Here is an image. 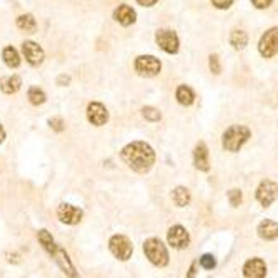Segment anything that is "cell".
I'll return each instance as SVG.
<instances>
[{"label": "cell", "mask_w": 278, "mask_h": 278, "mask_svg": "<svg viewBox=\"0 0 278 278\" xmlns=\"http://www.w3.org/2000/svg\"><path fill=\"white\" fill-rule=\"evenodd\" d=\"M122 160L137 173H147L155 163V152L145 142H132L120 153Z\"/></svg>", "instance_id": "cell-1"}, {"label": "cell", "mask_w": 278, "mask_h": 278, "mask_svg": "<svg viewBox=\"0 0 278 278\" xmlns=\"http://www.w3.org/2000/svg\"><path fill=\"white\" fill-rule=\"evenodd\" d=\"M250 128L245 125H231L225 130L223 133V149L226 152H238L243 147V144L250 138Z\"/></svg>", "instance_id": "cell-2"}, {"label": "cell", "mask_w": 278, "mask_h": 278, "mask_svg": "<svg viewBox=\"0 0 278 278\" xmlns=\"http://www.w3.org/2000/svg\"><path fill=\"white\" fill-rule=\"evenodd\" d=\"M144 252L147 255V258L155 265V266H167L168 265V252L165 245L158 240V238H149L144 243Z\"/></svg>", "instance_id": "cell-3"}, {"label": "cell", "mask_w": 278, "mask_h": 278, "mask_svg": "<svg viewBox=\"0 0 278 278\" xmlns=\"http://www.w3.org/2000/svg\"><path fill=\"white\" fill-rule=\"evenodd\" d=\"M135 70L142 77H155L162 70V64L157 57L153 55H140L135 60Z\"/></svg>", "instance_id": "cell-4"}, {"label": "cell", "mask_w": 278, "mask_h": 278, "mask_svg": "<svg viewBox=\"0 0 278 278\" xmlns=\"http://www.w3.org/2000/svg\"><path fill=\"white\" fill-rule=\"evenodd\" d=\"M109 247H110V252L115 255L118 260H122V262L128 260L133 253L132 242L123 235H113L109 242Z\"/></svg>", "instance_id": "cell-5"}, {"label": "cell", "mask_w": 278, "mask_h": 278, "mask_svg": "<svg viewBox=\"0 0 278 278\" xmlns=\"http://www.w3.org/2000/svg\"><path fill=\"white\" fill-rule=\"evenodd\" d=\"M258 50L265 59H271L278 52V27L270 28L263 33L262 38H260Z\"/></svg>", "instance_id": "cell-6"}, {"label": "cell", "mask_w": 278, "mask_h": 278, "mask_svg": "<svg viewBox=\"0 0 278 278\" xmlns=\"http://www.w3.org/2000/svg\"><path fill=\"white\" fill-rule=\"evenodd\" d=\"M155 40L158 43L163 52L167 54H177L178 52V37L173 30H167V28H162V30L157 32Z\"/></svg>", "instance_id": "cell-7"}, {"label": "cell", "mask_w": 278, "mask_h": 278, "mask_svg": "<svg viewBox=\"0 0 278 278\" xmlns=\"http://www.w3.org/2000/svg\"><path fill=\"white\" fill-rule=\"evenodd\" d=\"M57 217L65 225H77L82 222L83 212L78 207H73L70 203H62L57 208Z\"/></svg>", "instance_id": "cell-8"}, {"label": "cell", "mask_w": 278, "mask_h": 278, "mask_svg": "<svg viewBox=\"0 0 278 278\" xmlns=\"http://www.w3.org/2000/svg\"><path fill=\"white\" fill-rule=\"evenodd\" d=\"M278 197V185L271 180H263L257 189V200L263 207H270Z\"/></svg>", "instance_id": "cell-9"}, {"label": "cell", "mask_w": 278, "mask_h": 278, "mask_svg": "<svg viewBox=\"0 0 278 278\" xmlns=\"http://www.w3.org/2000/svg\"><path fill=\"white\" fill-rule=\"evenodd\" d=\"M22 52H24L25 60L33 67L40 65L45 59L43 49L37 42H32V40H27V42L22 43Z\"/></svg>", "instance_id": "cell-10"}, {"label": "cell", "mask_w": 278, "mask_h": 278, "mask_svg": "<svg viewBox=\"0 0 278 278\" xmlns=\"http://www.w3.org/2000/svg\"><path fill=\"white\" fill-rule=\"evenodd\" d=\"M168 243L177 250H181V248H187L190 245V235L181 225H175L168 230Z\"/></svg>", "instance_id": "cell-11"}, {"label": "cell", "mask_w": 278, "mask_h": 278, "mask_svg": "<svg viewBox=\"0 0 278 278\" xmlns=\"http://www.w3.org/2000/svg\"><path fill=\"white\" fill-rule=\"evenodd\" d=\"M87 118L92 125L102 127L109 120V112H107V109L100 102H92V104L87 107Z\"/></svg>", "instance_id": "cell-12"}, {"label": "cell", "mask_w": 278, "mask_h": 278, "mask_svg": "<svg viewBox=\"0 0 278 278\" xmlns=\"http://www.w3.org/2000/svg\"><path fill=\"white\" fill-rule=\"evenodd\" d=\"M50 257H54L55 263L60 266V270L64 271L65 275H69V276H77L78 275L77 271H75V266L72 265L69 255H67V252L64 250V248L57 247V250L52 255H50Z\"/></svg>", "instance_id": "cell-13"}, {"label": "cell", "mask_w": 278, "mask_h": 278, "mask_svg": "<svg viewBox=\"0 0 278 278\" xmlns=\"http://www.w3.org/2000/svg\"><path fill=\"white\" fill-rule=\"evenodd\" d=\"M243 275L248 278H263L266 275V265L262 258L248 260L243 266Z\"/></svg>", "instance_id": "cell-14"}, {"label": "cell", "mask_w": 278, "mask_h": 278, "mask_svg": "<svg viewBox=\"0 0 278 278\" xmlns=\"http://www.w3.org/2000/svg\"><path fill=\"white\" fill-rule=\"evenodd\" d=\"M113 19H115L120 25L128 27L137 20V14H135V10L130 7V5H118L115 9V12H113Z\"/></svg>", "instance_id": "cell-15"}, {"label": "cell", "mask_w": 278, "mask_h": 278, "mask_svg": "<svg viewBox=\"0 0 278 278\" xmlns=\"http://www.w3.org/2000/svg\"><path fill=\"white\" fill-rule=\"evenodd\" d=\"M194 163L198 170L202 172H208L210 170V162H208V149L203 142H198L194 152Z\"/></svg>", "instance_id": "cell-16"}, {"label": "cell", "mask_w": 278, "mask_h": 278, "mask_svg": "<svg viewBox=\"0 0 278 278\" xmlns=\"http://www.w3.org/2000/svg\"><path fill=\"white\" fill-rule=\"evenodd\" d=\"M258 235L263 240H275L278 238V223L273 220H263L258 225Z\"/></svg>", "instance_id": "cell-17"}, {"label": "cell", "mask_w": 278, "mask_h": 278, "mask_svg": "<svg viewBox=\"0 0 278 278\" xmlns=\"http://www.w3.org/2000/svg\"><path fill=\"white\" fill-rule=\"evenodd\" d=\"M20 87H22V78L19 75H9L0 80V88H2V92L7 95L17 94L20 90Z\"/></svg>", "instance_id": "cell-18"}, {"label": "cell", "mask_w": 278, "mask_h": 278, "mask_svg": "<svg viewBox=\"0 0 278 278\" xmlns=\"http://www.w3.org/2000/svg\"><path fill=\"white\" fill-rule=\"evenodd\" d=\"M175 97H177L180 105H192L194 104V100H195V94H194V90L189 87V85H180V87L177 88Z\"/></svg>", "instance_id": "cell-19"}, {"label": "cell", "mask_w": 278, "mask_h": 278, "mask_svg": "<svg viewBox=\"0 0 278 278\" xmlns=\"http://www.w3.org/2000/svg\"><path fill=\"white\" fill-rule=\"evenodd\" d=\"M2 59L9 69H17L20 65V55L14 47H5L2 52Z\"/></svg>", "instance_id": "cell-20"}, {"label": "cell", "mask_w": 278, "mask_h": 278, "mask_svg": "<svg viewBox=\"0 0 278 278\" xmlns=\"http://www.w3.org/2000/svg\"><path fill=\"white\" fill-rule=\"evenodd\" d=\"M37 237H38V242H40V245L43 247V250L47 252L49 255H52V253L57 250V247H59V245H57L55 240L52 238V235H50L49 231L45 230V228L38 231V235H37Z\"/></svg>", "instance_id": "cell-21"}, {"label": "cell", "mask_w": 278, "mask_h": 278, "mask_svg": "<svg viewBox=\"0 0 278 278\" xmlns=\"http://www.w3.org/2000/svg\"><path fill=\"white\" fill-rule=\"evenodd\" d=\"M17 27L20 28V30H25L28 33H33L37 30V22L33 19V15L30 14H24L20 15L19 19H17Z\"/></svg>", "instance_id": "cell-22"}, {"label": "cell", "mask_w": 278, "mask_h": 278, "mask_svg": "<svg viewBox=\"0 0 278 278\" xmlns=\"http://www.w3.org/2000/svg\"><path fill=\"white\" fill-rule=\"evenodd\" d=\"M172 198L175 202V205L177 207H187L190 203V192L185 189V187H177V189L173 190L172 194Z\"/></svg>", "instance_id": "cell-23"}, {"label": "cell", "mask_w": 278, "mask_h": 278, "mask_svg": "<svg viewBox=\"0 0 278 278\" xmlns=\"http://www.w3.org/2000/svg\"><path fill=\"white\" fill-rule=\"evenodd\" d=\"M230 43H231V47H234L235 50L245 49L247 43H248L247 32H243V30H234V32H231V35H230Z\"/></svg>", "instance_id": "cell-24"}, {"label": "cell", "mask_w": 278, "mask_h": 278, "mask_svg": "<svg viewBox=\"0 0 278 278\" xmlns=\"http://www.w3.org/2000/svg\"><path fill=\"white\" fill-rule=\"evenodd\" d=\"M28 100H30L32 105H42V104H45L47 97H45V92L42 88L32 87L30 90H28Z\"/></svg>", "instance_id": "cell-25"}, {"label": "cell", "mask_w": 278, "mask_h": 278, "mask_svg": "<svg viewBox=\"0 0 278 278\" xmlns=\"http://www.w3.org/2000/svg\"><path fill=\"white\" fill-rule=\"evenodd\" d=\"M142 115H144L149 122H158L162 118V113L157 109H153V107H145V109L142 110Z\"/></svg>", "instance_id": "cell-26"}, {"label": "cell", "mask_w": 278, "mask_h": 278, "mask_svg": "<svg viewBox=\"0 0 278 278\" xmlns=\"http://www.w3.org/2000/svg\"><path fill=\"white\" fill-rule=\"evenodd\" d=\"M228 200H230V203H231V207H238V205L242 203V200H243L242 192L237 190V189L230 190V192H228Z\"/></svg>", "instance_id": "cell-27"}, {"label": "cell", "mask_w": 278, "mask_h": 278, "mask_svg": "<svg viewBox=\"0 0 278 278\" xmlns=\"http://www.w3.org/2000/svg\"><path fill=\"white\" fill-rule=\"evenodd\" d=\"M200 265L203 266V268H207V270H212L215 268V265H217V262H215V257L213 255H202V258H200Z\"/></svg>", "instance_id": "cell-28"}, {"label": "cell", "mask_w": 278, "mask_h": 278, "mask_svg": "<svg viewBox=\"0 0 278 278\" xmlns=\"http://www.w3.org/2000/svg\"><path fill=\"white\" fill-rule=\"evenodd\" d=\"M208 64H210V70H212L215 75H218L220 70H222V67H220V60H218V57L217 55H210V60H208Z\"/></svg>", "instance_id": "cell-29"}, {"label": "cell", "mask_w": 278, "mask_h": 278, "mask_svg": "<svg viewBox=\"0 0 278 278\" xmlns=\"http://www.w3.org/2000/svg\"><path fill=\"white\" fill-rule=\"evenodd\" d=\"M49 125L52 127V130H55V132H62V130L65 128V123H64V120H62L60 117L50 118V120H49Z\"/></svg>", "instance_id": "cell-30"}, {"label": "cell", "mask_w": 278, "mask_h": 278, "mask_svg": "<svg viewBox=\"0 0 278 278\" xmlns=\"http://www.w3.org/2000/svg\"><path fill=\"white\" fill-rule=\"evenodd\" d=\"M231 2H234V0H212V4H213L217 9H220V10L228 9L230 5H231Z\"/></svg>", "instance_id": "cell-31"}, {"label": "cell", "mask_w": 278, "mask_h": 278, "mask_svg": "<svg viewBox=\"0 0 278 278\" xmlns=\"http://www.w3.org/2000/svg\"><path fill=\"white\" fill-rule=\"evenodd\" d=\"M271 2H273V0H252V4L257 9H268L271 5Z\"/></svg>", "instance_id": "cell-32"}, {"label": "cell", "mask_w": 278, "mask_h": 278, "mask_svg": "<svg viewBox=\"0 0 278 278\" xmlns=\"http://www.w3.org/2000/svg\"><path fill=\"white\" fill-rule=\"evenodd\" d=\"M69 83H70V77L69 75H64V73H62V75L57 77V85H60V87H64V85H69Z\"/></svg>", "instance_id": "cell-33"}, {"label": "cell", "mask_w": 278, "mask_h": 278, "mask_svg": "<svg viewBox=\"0 0 278 278\" xmlns=\"http://www.w3.org/2000/svg\"><path fill=\"white\" fill-rule=\"evenodd\" d=\"M137 2L140 4V5H144V7H153L158 0H137Z\"/></svg>", "instance_id": "cell-34"}, {"label": "cell", "mask_w": 278, "mask_h": 278, "mask_svg": "<svg viewBox=\"0 0 278 278\" xmlns=\"http://www.w3.org/2000/svg\"><path fill=\"white\" fill-rule=\"evenodd\" d=\"M4 138H5V130H4L2 125H0V144L4 142Z\"/></svg>", "instance_id": "cell-35"}, {"label": "cell", "mask_w": 278, "mask_h": 278, "mask_svg": "<svg viewBox=\"0 0 278 278\" xmlns=\"http://www.w3.org/2000/svg\"><path fill=\"white\" fill-rule=\"evenodd\" d=\"M195 265H197V263L192 265V268H190V273H189V276H194V275H195Z\"/></svg>", "instance_id": "cell-36"}]
</instances>
